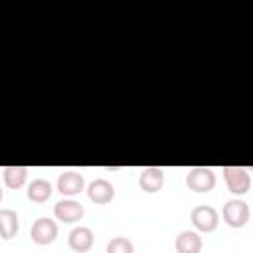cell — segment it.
<instances>
[{
  "label": "cell",
  "mask_w": 253,
  "mask_h": 253,
  "mask_svg": "<svg viewBox=\"0 0 253 253\" xmlns=\"http://www.w3.org/2000/svg\"><path fill=\"white\" fill-rule=\"evenodd\" d=\"M138 186H140L144 192H148V194H154V192L162 190V186H164V172H162V168H158V166H148V168H144V170L140 172Z\"/></svg>",
  "instance_id": "obj_10"
},
{
  "label": "cell",
  "mask_w": 253,
  "mask_h": 253,
  "mask_svg": "<svg viewBox=\"0 0 253 253\" xmlns=\"http://www.w3.org/2000/svg\"><path fill=\"white\" fill-rule=\"evenodd\" d=\"M93 239H95L93 231H91L89 227H85V225H79V227H73V229L69 231L67 243H69V247H71L73 251L85 253V251H89V249L93 247Z\"/></svg>",
  "instance_id": "obj_9"
},
{
  "label": "cell",
  "mask_w": 253,
  "mask_h": 253,
  "mask_svg": "<svg viewBox=\"0 0 253 253\" xmlns=\"http://www.w3.org/2000/svg\"><path fill=\"white\" fill-rule=\"evenodd\" d=\"M174 245H176L178 253H200L202 251V237L196 231L184 229V231L178 233Z\"/></svg>",
  "instance_id": "obj_11"
},
{
  "label": "cell",
  "mask_w": 253,
  "mask_h": 253,
  "mask_svg": "<svg viewBox=\"0 0 253 253\" xmlns=\"http://www.w3.org/2000/svg\"><path fill=\"white\" fill-rule=\"evenodd\" d=\"M107 253H134V245L126 237H113L107 243Z\"/></svg>",
  "instance_id": "obj_15"
},
{
  "label": "cell",
  "mask_w": 253,
  "mask_h": 253,
  "mask_svg": "<svg viewBox=\"0 0 253 253\" xmlns=\"http://www.w3.org/2000/svg\"><path fill=\"white\" fill-rule=\"evenodd\" d=\"M186 186L198 194H204V192H210L213 190L215 186V174L211 168H206V166H196V168H190L188 174H186Z\"/></svg>",
  "instance_id": "obj_1"
},
{
  "label": "cell",
  "mask_w": 253,
  "mask_h": 253,
  "mask_svg": "<svg viewBox=\"0 0 253 253\" xmlns=\"http://www.w3.org/2000/svg\"><path fill=\"white\" fill-rule=\"evenodd\" d=\"M53 213L63 223H75V221H79L83 217L85 208L79 202H75V200H61V202L55 204Z\"/></svg>",
  "instance_id": "obj_6"
},
{
  "label": "cell",
  "mask_w": 253,
  "mask_h": 253,
  "mask_svg": "<svg viewBox=\"0 0 253 253\" xmlns=\"http://www.w3.org/2000/svg\"><path fill=\"white\" fill-rule=\"evenodd\" d=\"M2 178H4V184L8 188H12V190L22 188L26 184V178H28V168L26 166H4Z\"/></svg>",
  "instance_id": "obj_13"
},
{
  "label": "cell",
  "mask_w": 253,
  "mask_h": 253,
  "mask_svg": "<svg viewBox=\"0 0 253 253\" xmlns=\"http://www.w3.org/2000/svg\"><path fill=\"white\" fill-rule=\"evenodd\" d=\"M87 196H89V200L95 202V204H109V202L115 198V188H113V184H111L109 180L97 178V180H93V182L89 184Z\"/></svg>",
  "instance_id": "obj_8"
},
{
  "label": "cell",
  "mask_w": 253,
  "mask_h": 253,
  "mask_svg": "<svg viewBox=\"0 0 253 253\" xmlns=\"http://www.w3.org/2000/svg\"><path fill=\"white\" fill-rule=\"evenodd\" d=\"M49 196H51V184H49L47 180H43V178H36V180H32V184L28 186V198H30L32 202H36V204L47 202Z\"/></svg>",
  "instance_id": "obj_14"
},
{
  "label": "cell",
  "mask_w": 253,
  "mask_h": 253,
  "mask_svg": "<svg viewBox=\"0 0 253 253\" xmlns=\"http://www.w3.org/2000/svg\"><path fill=\"white\" fill-rule=\"evenodd\" d=\"M221 215H223V219L229 227H243L249 221L251 211H249V206L243 200H229L223 206Z\"/></svg>",
  "instance_id": "obj_3"
},
{
  "label": "cell",
  "mask_w": 253,
  "mask_h": 253,
  "mask_svg": "<svg viewBox=\"0 0 253 253\" xmlns=\"http://www.w3.org/2000/svg\"><path fill=\"white\" fill-rule=\"evenodd\" d=\"M192 223L198 231H204V233H210L217 227L219 223V213L215 211V208L211 206H196L192 210Z\"/></svg>",
  "instance_id": "obj_4"
},
{
  "label": "cell",
  "mask_w": 253,
  "mask_h": 253,
  "mask_svg": "<svg viewBox=\"0 0 253 253\" xmlns=\"http://www.w3.org/2000/svg\"><path fill=\"white\" fill-rule=\"evenodd\" d=\"M223 178L231 194L243 196L251 188V176L247 168L241 166H223Z\"/></svg>",
  "instance_id": "obj_2"
},
{
  "label": "cell",
  "mask_w": 253,
  "mask_h": 253,
  "mask_svg": "<svg viewBox=\"0 0 253 253\" xmlns=\"http://www.w3.org/2000/svg\"><path fill=\"white\" fill-rule=\"evenodd\" d=\"M83 188H85V178H83V174H79V172L65 170V172H61L59 178H57V190H59L63 196H75V194H79Z\"/></svg>",
  "instance_id": "obj_7"
},
{
  "label": "cell",
  "mask_w": 253,
  "mask_h": 253,
  "mask_svg": "<svg viewBox=\"0 0 253 253\" xmlns=\"http://www.w3.org/2000/svg\"><path fill=\"white\" fill-rule=\"evenodd\" d=\"M30 237L38 245H49L57 237V223L53 219H49V217H38L34 221V225H32Z\"/></svg>",
  "instance_id": "obj_5"
},
{
  "label": "cell",
  "mask_w": 253,
  "mask_h": 253,
  "mask_svg": "<svg viewBox=\"0 0 253 253\" xmlns=\"http://www.w3.org/2000/svg\"><path fill=\"white\" fill-rule=\"evenodd\" d=\"M20 229V221H18V213L14 210H0V233L4 239H12Z\"/></svg>",
  "instance_id": "obj_12"
}]
</instances>
